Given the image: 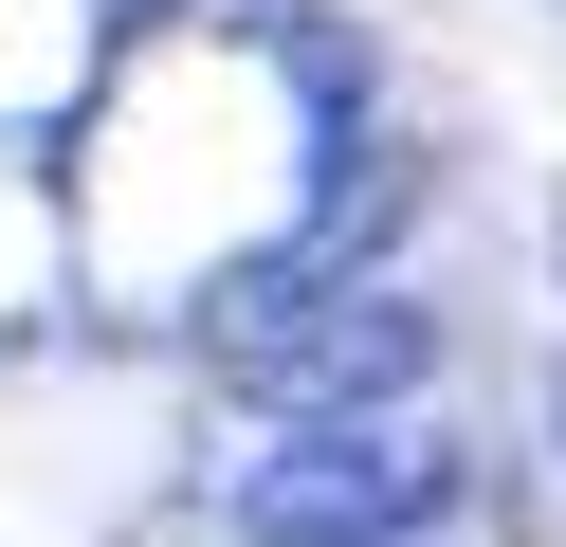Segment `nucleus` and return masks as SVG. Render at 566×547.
<instances>
[{
	"mask_svg": "<svg viewBox=\"0 0 566 547\" xmlns=\"http://www.w3.org/2000/svg\"><path fill=\"white\" fill-rule=\"evenodd\" d=\"M92 19H165V0H92Z\"/></svg>",
	"mask_w": 566,
	"mask_h": 547,
	"instance_id": "7ed1b4c3",
	"label": "nucleus"
},
{
	"mask_svg": "<svg viewBox=\"0 0 566 547\" xmlns=\"http://www.w3.org/2000/svg\"><path fill=\"white\" fill-rule=\"evenodd\" d=\"M201 347H220V383H256L274 420H347V401H402L420 365H439V328L402 311V292L329 274V238L256 255V274L201 292Z\"/></svg>",
	"mask_w": 566,
	"mask_h": 547,
	"instance_id": "f257e3e1",
	"label": "nucleus"
},
{
	"mask_svg": "<svg viewBox=\"0 0 566 547\" xmlns=\"http://www.w3.org/2000/svg\"><path fill=\"white\" fill-rule=\"evenodd\" d=\"M439 493H457L439 438H402V420H366V401H347V420H293L220 511H238V547H402Z\"/></svg>",
	"mask_w": 566,
	"mask_h": 547,
	"instance_id": "f03ea898",
	"label": "nucleus"
}]
</instances>
